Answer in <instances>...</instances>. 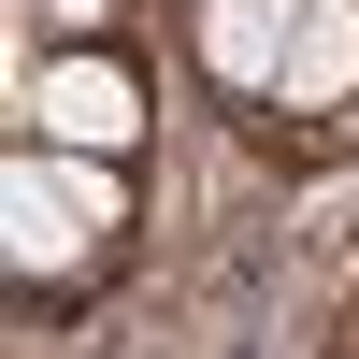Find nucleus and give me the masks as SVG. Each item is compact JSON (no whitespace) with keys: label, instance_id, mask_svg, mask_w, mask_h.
I'll use <instances>...</instances> for the list:
<instances>
[{"label":"nucleus","instance_id":"f257e3e1","mask_svg":"<svg viewBox=\"0 0 359 359\" xmlns=\"http://www.w3.org/2000/svg\"><path fill=\"white\" fill-rule=\"evenodd\" d=\"M144 72L130 57H101V43H72V57H43V72H15V130L29 144H86V158H130L144 144Z\"/></svg>","mask_w":359,"mask_h":359},{"label":"nucleus","instance_id":"f03ea898","mask_svg":"<svg viewBox=\"0 0 359 359\" xmlns=\"http://www.w3.org/2000/svg\"><path fill=\"white\" fill-rule=\"evenodd\" d=\"M86 245H101V230H86L72 201H57V172H43V144L15 130V158H0V259H15V287H57V273H72Z\"/></svg>","mask_w":359,"mask_h":359},{"label":"nucleus","instance_id":"7ed1b4c3","mask_svg":"<svg viewBox=\"0 0 359 359\" xmlns=\"http://www.w3.org/2000/svg\"><path fill=\"white\" fill-rule=\"evenodd\" d=\"M187 43H201V72H216V86H245V101H287L302 0H201V15H187Z\"/></svg>","mask_w":359,"mask_h":359},{"label":"nucleus","instance_id":"20e7f679","mask_svg":"<svg viewBox=\"0 0 359 359\" xmlns=\"http://www.w3.org/2000/svg\"><path fill=\"white\" fill-rule=\"evenodd\" d=\"M287 101H302V115L359 101V0H302V43H287Z\"/></svg>","mask_w":359,"mask_h":359},{"label":"nucleus","instance_id":"39448f33","mask_svg":"<svg viewBox=\"0 0 359 359\" xmlns=\"http://www.w3.org/2000/svg\"><path fill=\"white\" fill-rule=\"evenodd\" d=\"M15 15H43V29H101L115 0H15Z\"/></svg>","mask_w":359,"mask_h":359}]
</instances>
